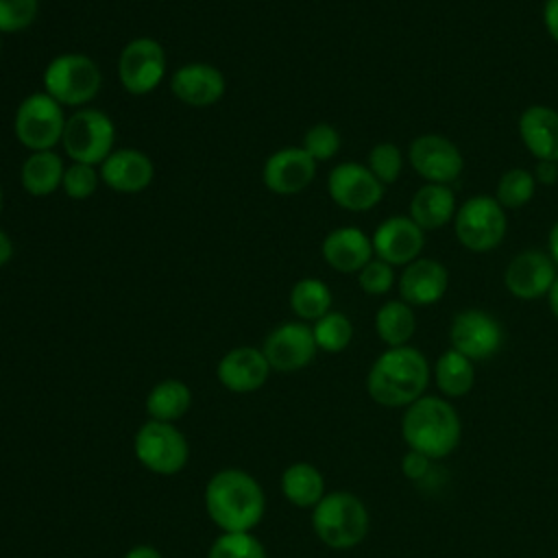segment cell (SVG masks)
Instances as JSON below:
<instances>
[{
    "instance_id": "16",
    "label": "cell",
    "mask_w": 558,
    "mask_h": 558,
    "mask_svg": "<svg viewBox=\"0 0 558 558\" xmlns=\"http://www.w3.org/2000/svg\"><path fill=\"white\" fill-rule=\"evenodd\" d=\"M316 177V161L301 146L277 148L262 168L264 185L275 194H299Z\"/></svg>"
},
{
    "instance_id": "15",
    "label": "cell",
    "mask_w": 558,
    "mask_h": 558,
    "mask_svg": "<svg viewBox=\"0 0 558 558\" xmlns=\"http://www.w3.org/2000/svg\"><path fill=\"white\" fill-rule=\"evenodd\" d=\"M373 253L390 266H408L421 257L425 231L410 216H390L371 235Z\"/></svg>"
},
{
    "instance_id": "37",
    "label": "cell",
    "mask_w": 558,
    "mask_h": 558,
    "mask_svg": "<svg viewBox=\"0 0 558 558\" xmlns=\"http://www.w3.org/2000/svg\"><path fill=\"white\" fill-rule=\"evenodd\" d=\"M39 13V0H0V33L26 31Z\"/></svg>"
},
{
    "instance_id": "6",
    "label": "cell",
    "mask_w": 558,
    "mask_h": 558,
    "mask_svg": "<svg viewBox=\"0 0 558 558\" xmlns=\"http://www.w3.org/2000/svg\"><path fill=\"white\" fill-rule=\"evenodd\" d=\"M133 453L146 471L170 477L185 469L190 445L174 423L148 418L133 436Z\"/></svg>"
},
{
    "instance_id": "7",
    "label": "cell",
    "mask_w": 558,
    "mask_h": 558,
    "mask_svg": "<svg viewBox=\"0 0 558 558\" xmlns=\"http://www.w3.org/2000/svg\"><path fill=\"white\" fill-rule=\"evenodd\" d=\"M453 231L466 251L488 253L501 244L508 231L506 209L495 196L475 194L456 209Z\"/></svg>"
},
{
    "instance_id": "38",
    "label": "cell",
    "mask_w": 558,
    "mask_h": 558,
    "mask_svg": "<svg viewBox=\"0 0 558 558\" xmlns=\"http://www.w3.org/2000/svg\"><path fill=\"white\" fill-rule=\"evenodd\" d=\"M357 283L366 294L379 296L386 294L395 286V270L388 262L373 257L360 272H357Z\"/></svg>"
},
{
    "instance_id": "42",
    "label": "cell",
    "mask_w": 558,
    "mask_h": 558,
    "mask_svg": "<svg viewBox=\"0 0 558 558\" xmlns=\"http://www.w3.org/2000/svg\"><path fill=\"white\" fill-rule=\"evenodd\" d=\"M122 558H163V556H161V551L157 547L142 543V545L131 547Z\"/></svg>"
},
{
    "instance_id": "9",
    "label": "cell",
    "mask_w": 558,
    "mask_h": 558,
    "mask_svg": "<svg viewBox=\"0 0 558 558\" xmlns=\"http://www.w3.org/2000/svg\"><path fill=\"white\" fill-rule=\"evenodd\" d=\"M65 120L63 107L54 98L46 92H33L17 105L13 131L17 142L31 153L54 150L61 144Z\"/></svg>"
},
{
    "instance_id": "27",
    "label": "cell",
    "mask_w": 558,
    "mask_h": 558,
    "mask_svg": "<svg viewBox=\"0 0 558 558\" xmlns=\"http://www.w3.org/2000/svg\"><path fill=\"white\" fill-rule=\"evenodd\" d=\"M192 405V390L185 381L168 377L157 381L148 395H146V414L153 421H163V423H177L181 416L187 414Z\"/></svg>"
},
{
    "instance_id": "5",
    "label": "cell",
    "mask_w": 558,
    "mask_h": 558,
    "mask_svg": "<svg viewBox=\"0 0 558 558\" xmlns=\"http://www.w3.org/2000/svg\"><path fill=\"white\" fill-rule=\"evenodd\" d=\"M100 85V68L83 52L57 54L44 70V92L61 107H83L92 102Z\"/></svg>"
},
{
    "instance_id": "1",
    "label": "cell",
    "mask_w": 558,
    "mask_h": 558,
    "mask_svg": "<svg viewBox=\"0 0 558 558\" xmlns=\"http://www.w3.org/2000/svg\"><path fill=\"white\" fill-rule=\"evenodd\" d=\"M203 504L220 532H253L264 517L266 495L251 473L222 469L205 484Z\"/></svg>"
},
{
    "instance_id": "31",
    "label": "cell",
    "mask_w": 558,
    "mask_h": 558,
    "mask_svg": "<svg viewBox=\"0 0 558 558\" xmlns=\"http://www.w3.org/2000/svg\"><path fill=\"white\" fill-rule=\"evenodd\" d=\"M312 333L318 351L340 353L353 340V325L342 312H327L312 325Z\"/></svg>"
},
{
    "instance_id": "13",
    "label": "cell",
    "mask_w": 558,
    "mask_h": 558,
    "mask_svg": "<svg viewBox=\"0 0 558 558\" xmlns=\"http://www.w3.org/2000/svg\"><path fill=\"white\" fill-rule=\"evenodd\" d=\"M318 347L312 333V327L305 325L303 320H290L277 325L262 344V353L266 355L268 364L272 371L279 373H294L305 368Z\"/></svg>"
},
{
    "instance_id": "22",
    "label": "cell",
    "mask_w": 558,
    "mask_h": 558,
    "mask_svg": "<svg viewBox=\"0 0 558 558\" xmlns=\"http://www.w3.org/2000/svg\"><path fill=\"white\" fill-rule=\"evenodd\" d=\"M323 259L338 272H360L373 259V242L357 227H338L320 244Z\"/></svg>"
},
{
    "instance_id": "17",
    "label": "cell",
    "mask_w": 558,
    "mask_h": 558,
    "mask_svg": "<svg viewBox=\"0 0 558 558\" xmlns=\"http://www.w3.org/2000/svg\"><path fill=\"white\" fill-rule=\"evenodd\" d=\"M558 270L554 259L541 251H521L510 259L504 270L506 290L523 301H532L545 296L556 279Z\"/></svg>"
},
{
    "instance_id": "25",
    "label": "cell",
    "mask_w": 558,
    "mask_h": 558,
    "mask_svg": "<svg viewBox=\"0 0 558 558\" xmlns=\"http://www.w3.org/2000/svg\"><path fill=\"white\" fill-rule=\"evenodd\" d=\"M65 163L57 150H33L22 161L20 183L31 196H48L61 187Z\"/></svg>"
},
{
    "instance_id": "24",
    "label": "cell",
    "mask_w": 558,
    "mask_h": 558,
    "mask_svg": "<svg viewBox=\"0 0 558 558\" xmlns=\"http://www.w3.org/2000/svg\"><path fill=\"white\" fill-rule=\"evenodd\" d=\"M456 194L449 185L425 183L421 185L410 201V218L423 229L434 231L445 227L456 216Z\"/></svg>"
},
{
    "instance_id": "8",
    "label": "cell",
    "mask_w": 558,
    "mask_h": 558,
    "mask_svg": "<svg viewBox=\"0 0 558 558\" xmlns=\"http://www.w3.org/2000/svg\"><path fill=\"white\" fill-rule=\"evenodd\" d=\"M116 124L100 111L83 107L65 120L61 146L72 161L100 166L113 150Z\"/></svg>"
},
{
    "instance_id": "47",
    "label": "cell",
    "mask_w": 558,
    "mask_h": 558,
    "mask_svg": "<svg viewBox=\"0 0 558 558\" xmlns=\"http://www.w3.org/2000/svg\"><path fill=\"white\" fill-rule=\"evenodd\" d=\"M0 52H2V41H0Z\"/></svg>"
},
{
    "instance_id": "44",
    "label": "cell",
    "mask_w": 558,
    "mask_h": 558,
    "mask_svg": "<svg viewBox=\"0 0 558 558\" xmlns=\"http://www.w3.org/2000/svg\"><path fill=\"white\" fill-rule=\"evenodd\" d=\"M547 246H549V257H551V259H554V264L558 266V220H556V222H554V227L549 229Z\"/></svg>"
},
{
    "instance_id": "33",
    "label": "cell",
    "mask_w": 558,
    "mask_h": 558,
    "mask_svg": "<svg viewBox=\"0 0 558 558\" xmlns=\"http://www.w3.org/2000/svg\"><path fill=\"white\" fill-rule=\"evenodd\" d=\"M207 558H268L253 532H222L209 547Z\"/></svg>"
},
{
    "instance_id": "35",
    "label": "cell",
    "mask_w": 558,
    "mask_h": 558,
    "mask_svg": "<svg viewBox=\"0 0 558 558\" xmlns=\"http://www.w3.org/2000/svg\"><path fill=\"white\" fill-rule=\"evenodd\" d=\"M301 148L318 163V161H327L331 157L338 155L340 150V133L336 131V126L327 124V122H318L314 126H310L303 135V144Z\"/></svg>"
},
{
    "instance_id": "23",
    "label": "cell",
    "mask_w": 558,
    "mask_h": 558,
    "mask_svg": "<svg viewBox=\"0 0 558 558\" xmlns=\"http://www.w3.org/2000/svg\"><path fill=\"white\" fill-rule=\"evenodd\" d=\"M519 137L536 161H558V111L532 105L519 116Z\"/></svg>"
},
{
    "instance_id": "34",
    "label": "cell",
    "mask_w": 558,
    "mask_h": 558,
    "mask_svg": "<svg viewBox=\"0 0 558 558\" xmlns=\"http://www.w3.org/2000/svg\"><path fill=\"white\" fill-rule=\"evenodd\" d=\"M368 170L377 177L381 185H390L399 179L403 170V155L397 144L392 142H379L368 153Z\"/></svg>"
},
{
    "instance_id": "14",
    "label": "cell",
    "mask_w": 558,
    "mask_h": 558,
    "mask_svg": "<svg viewBox=\"0 0 558 558\" xmlns=\"http://www.w3.org/2000/svg\"><path fill=\"white\" fill-rule=\"evenodd\" d=\"M327 192L331 201L347 211H368L381 201L384 185L368 166L342 161L331 168L327 177Z\"/></svg>"
},
{
    "instance_id": "36",
    "label": "cell",
    "mask_w": 558,
    "mask_h": 558,
    "mask_svg": "<svg viewBox=\"0 0 558 558\" xmlns=\"http://www.w3.org/2000/svg\"><path fill=\"white\" fill-rule=\"evenodd\" d=\"M98 183H100V174L96 166L72 161L70 166H65L61 190L65 192V196L74 201H85L96 192Z\"/></svg>"
},
{
    "instance_id": "39",
    "label": "cell",
    "mask_w": 558,
    "mask_h": 558,
    "mask_svg": "<svg viewBox=\"0 0 558 558\" xmlns=\"http://www.w3.org/2000/svg\"><path fill=\"white\" fill-rule=\"evenodd\" d=\"M429 464L432 458H427L425 453H418L414 449H410L403 458H401V471L408 480H423L429 473Z\"/></svg>"
},
{
    "instance_id": "40",
    "label": "cell",
    "mask_w": 558,
    "mask_h": 558,
    "mask_svg": "<svg viewBox=\"0 0 558 558\" xmlns=\"http://www.w3.org/2000/svg\"><path fill=\"white\" fill-rule=\"evenodd\" d=\"M534 179L541 185H554L558 181V161H536Z\"/></svg>"
},
{
    "instance_id": "12",
    "label": "cell",
    "mask_w": 558,
    "mask_h": 558,
    "mask_svg": "<svg viewBox=\"0 0 558 558\" xmlns=\"http://www.w3.org/2000/svg\"><path fill=\"white\" fill-rule=\"evenodd\" d=\"M408 159L412 170L427 183L449 185L453 183L464 168V157L460 148L445 135L425 133L412 140L408 148Z\"/></svg>"
},
{
    "instance_id": "30",
    "label": "cell",
    "mask_w": 558,
    "mask_h": 558,
    "mask_svg": "<svg viewBox=\"0 0 558 558\" xmlns=\"http://www.w3.org/2000/svg\"><path fill=\"white\" fill-rule=\"evenodd\" d=\"M290 307L296 314V318L305 320H318L320 316H325L327 312H331V290L323 279L316 277H305L299 279L292 288H290Z\"/></svg>"
},
{
    "instance_id": "28",
    "label": "cell",
    "mask_w": 558,
    "mask_h": 558,
    "mask_svg": "<svg viewBox=\"0 0 558 558\" xmlns=\"http://www.w3.org/2000/svg\"><path fill=\"white\" fill-rule=\"evenodd\" d=\"M416 329V316L405 301H386L375 314V331L388 347H403Z\"/></svg>"
},
{
    "instance_id": "20",
    "label": "cell",
    "mask_w": 558,
    "mask_h": 558,
    "mask_svg": "<svg viewBox=\"0 0 558 558\" xmlns=\"http://www.w3.org/2000/svg\"><path fill=\"white\" fill-rule=\"evenodd\" d=\"M225 74L205 61H192L174 70L170 92L190 107H209L225 96Z\"/></svg>"
},
{
    "instance_id": "45",
    "label": "cell",
    "mask_w": 558,
    "mask_h": 558,
    "mask_svg": "<svg viewBox=\"0 0 558 558\" xmlns=\"http://www.w3.org/2000/svg\"><path fill=\"white\" fill-rule=\"evenodd\" d=\"M547 301H549L551 314L558 318V275H556V279H554V283H551V288L547 292Z\"/></svg>"
},
{
    "instance_id": "19",
    "label": "cell",
    "mask_w": 558,
    "mask_h": 558,
    "mask_svg": "<svg viewBox=\"0 0 558 558\" xmlns=\"http://www.w3.org/2000/svg\"><path fill=\"white\" fill-rule=\"evenodd\" d=\"M100 181L120 194H137L153 183V159L137 148H113L98 166Z\"/></svg>"
},
{
    "instance_id": "2",
    "label": "cell",
    "mask_w": 558,
    "mask_h": 558,
    "mask_svg": "<svg viewBox=\"0 0 558 558\" xmlns=\"http://www.w3.org/2000/svg\"><path fill=\"white\" fill-rule=\"evenodd\" d=\"M429 384L425 355L410 347H388L366 375L368 397L384 408H408L423 397Z\"/></svg>"
},
{
    "instance_id": "4",
    "label": "cell",
    "mask_w": 558,
    "mask_h": 558,
    "mask_svg": "<svg viewBox=\"0 0 558 558\" xmlns=\"http://www.w3.org/2000/svg\"><path fill=\"white\" fill-rule=\"evenodd\" d=\"M312 527L323 545L331 549H351L368 534V510L353 493H325L312 508Z\"/></svg>"
},
{
    "instance_id": "32",
    "label": "cell",
    "mask_w": 558,
    "mask_h": 558,
    "mask_svg": "<svg viewBox=\"0 0 558 558\" xmlns=\"http://www.w3.org/2000/svg\"><path fill=\"white\" fill-rule=\"evenodd\" d=\"M536 185L538 183L530 170L510 168L499 177L495 198L504 209H519L534 198Z\"/></svg>"
},
{
    "instance_id": "43",
    "label": "cell",
    "mask_w": 558,
    "mask_h": 558,
    "mask_svg": "<svg viewBox=\"0 0 558 558\" xmlns=\"http://www.w3.org/2000/svg\"><path fill=\"white\" fill-rule=\"evenodd\" d=\"M13 257V242L11 238L0 229V266H4Z\"/></svg>"
},
{
    "instance_id": "29",
    "label": "cell",
    "mask_w": 558,
    "mask_h": 558,
    "mask_svg": "<svg viewBox=\"0 0 558 558\" xmlns=\"http://www.w3.org/2000/svg\"><path fill=\"white\" fill-rule=\"evenodd\" d=\"M475 384V368L473 362L458 353L456 349H447L436 360V386L442 395L456 399L464 397Z\"/></svg>"
},
{
    "instance_id": "41",
    "label": "cell",
    "mask_w": 558,
    "mask_h": 558,
    "mask_svg": "<svg viewBox=\"0 0 558 558\" xmlns=\"http://www.w3.org/2000/svg\"><path fill=\"white\" fill-rule=\"evenodd\" d=\"M543 24L549 37L558 44V0H545L543 4Z\"/></svg>"
},
{
    "instance_id": "18",
    "label": "cell",
    "mask_w": 558,
    "mask_h": 558,
    "mask_svg": "<svg viewBox=\"0 0 558 558\" xmlns=\"http://www.w3.org/2000/svg\"><path fill=\"white\" fill-rule=\"evenodd\" d=\"M270 371L272 368L262 349L235 347L220 357L216 366V377L229 392L248 395L259 390L268 381Z\"/></svg>"
},
{
    "instance_id": "26",
    "label": "cell",
    "mask_w": 558,
    "mask_h": 558,
    "mask_svg": "<svg viewBox=\"0 0 558 558\" xmlns=\"http://www.w3.org/2000/svg\"><path fill=\"white\" fill-rule=\"evenodd\" d=\"M281 495L296 508H314L325 497V477L310 462H294L279 480Z\"/></svg>"
},
{
    "instance_id": "21",
    "label": "cell",
    "mask_w": 558,
    "mask_h": 558,
    "mask_svg": "<svg viewBox=\"0 0 558 558\" xmlns=\"http://www.w3.org/2000/svg\"><path fill=\"white\" fill-rule=\"evenodd\" d=\"M449 286V272L445 264L432 257H418L410 262L399 277V294L412 307H427L440 301Z\"/></svg>"
},
{
    "instance_id": "11",
    "label": "cell",
    "mask_w": 558,
    "mask_h": 558,
    "mask_svg": "<svg viewBox=\"0 0 558 558\" xmlns=\"http://www.w3.org/2000/svg\"><path fill=\"white\" fill-rule=\"evenodd\" d=\"M449 342L451 349L466 355L471 362H482L499 351L504 329L499 320L484 310H462L451 320Z\"/></svg>"
},
{
    "instance_id": "46",
    "label": "cell",
    "mask_w": 558,
    "mask_h": 558,
    "mask_svg": "<svg viewBox=\"0 0 558 558\" xmlns=\"http://www.w3.org/2000/svg\"><path fill=\"white\" fill-rule=\"evenodd\" d=\"M0 211H2V190H0Z\"/></svg>"
},
{
    "instance_id": "10",
    "label": "cell",
    "mask_w": 558,
    "mask_h": 558,
    "mask_svg": "<svg viewBox=\"0 0 558 558\" xmlns=\"http://www.w3.org/2000/svg\"><path fill=\"white\" fill-rule=\"evenodd\" d=\"M166 74V50L153 37L131 39L118 57V78L133 96L150 94Z\"/></svg>"
},
{
    "instance_id": "3",
    "label": "cell",
    "mask_w": 558,
    "mask_h": 558,
    "mask_svg": "<svg viewBox=\"0 0 558 558\" xmlns=\"http://www.w3.org/2000/svg\"><path fill=\"white\" fill-rule=\"evenodd\" d=\"M401 434L410 449L438 460L458 447L462 425L449 401L440 397H421L408 405L401 421Z\"/></svg>"
}]
</instances>
